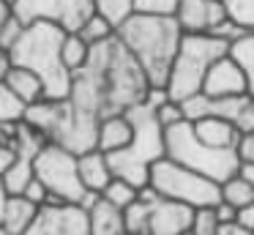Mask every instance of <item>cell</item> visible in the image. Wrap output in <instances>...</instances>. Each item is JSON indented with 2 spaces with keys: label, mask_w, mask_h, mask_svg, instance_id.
Wrapping results in <instances>:
<instances>
[{
  "label": "cell",
  "mask_w": 254,
  "mask_h": 235,
  "mask_svg": "<svg viewBox=\"0 0 254 235\" xmlns=\"http://www.w3.org/2000/svg\"><path fill=\"white\" fill-rule=\"evenodd\" d=\"M150 79L142 71L126 44L112 38L93 44L88 63L74 71L71 85V104L93 118H107L115 112H126L134 104H142L148 96Z\"/></svg>",
  "instance_id": "6da1fadb"
},
{
  "label": "cell",
  "mask_w": 254,
  "mask_h": 235,
  "mask_svg": "<svg viewBox=\"0 0 254 235\" xmlns=\"http://www.w3.org/2000/svg\"><path fill=\"white\" fill-rule=\"evenodd\" d=\"M118 38L137 58V63L148 74L150 85L167 87L172 60H175L181 38H183V30H181L175 16L131 14L118 27Z\"/></svg>",
  "instance_id": "7a4b0ae2"
},
{
  "label": "cell",
  "mask_w": 254,
  "mask_h": 235,
  "mask_svg": "<svg viewBox=\"0 0 254 235\" xmlns=\"http://www.w3.org/2000/svg\"><path fill=\"white\" fill-rule=\"evenodd\" d=\"M63 30L61 25L52 22H30L25 25L19 41L8 49V60L14 66H25V69L36 71L44 82L47 98H68L74 85V74L63 63Z\"/></svg>",
  "instance_id": "3957f363"
},
{
  "label": "cell",
  "mask_w": 254,
  "mask_h": 235,
  "mask_svg": "<svg viewBox=\"0 0 254 235\" xmlns=\"http://www.w3.org/2000/svg\"><path fill=\"white\" fill-rule=\"evenodd\" d=\"M126 115L134 123L131 145L118 153H107V156H110L112 172L139 189V186L150 183V167L167 156V129L159 123L156 109H150L145 101L126 109Z\"/></svg>",
  "instance_id": "277c9868"
},
{
  "label": "cell",
  "mask_w": 254,
  "mask_h": 235,
  "mask_svg": "<svg viewBox=\"0 0 254 235\" xmlns=\"http://www.w3.org/2000/svg\"><path fill=\"white\" fill-rule=\"evenodd\" d=\"M25 120L44 131L50 142L68 148L77 156L96 148L99 123H101L99 118L77 109L71 104V98H41V101L28 107Z\"/></svg>",
  "instance_id": "5b68a950"
},
{
  "label": "cell",
  "mask_w": 254,
  "mask_h": 235,
  "mask_svg": "<svg viewBox=\"0 0 254 235\" xmlns=\"http://www.w3.org/2000/svg\"><path fill=\"white\" fill-rule=\"evenodd\" d=\"M227 52H230V44L221 41L213 33H183L170 69V79H167L170 96L175 101H183V98L199 93L208 69Z\"/></svg>",
  "instance_id": "8992f818"
},
{
  "label": "cell",
  "mask_w": 254,
  "mask_h": 235,
  "mask_svg": "<svg viewBox=\"0 0 254 235\" xmlns=\"http://www.w3.org/2000/svg\"><path fill=\"white\" fill-rule=\"evenodd\" d=\"M167 156L208 178L224 183L235 172H241V158L238 151H224V148H210L194 134V126L189 120L167 129Z\"/></svg>",
  "instance_id": "52a82bcc"
},
{
  "label": "cell",
  "mask_w": 254,
  "mask_h": 235,
  "mask_svg": "<svg viewBox=\"0 0 254 235\" xmlns=\"http://www.w3.org/2000/svg\"><path fill=\"white\" fill-rule=\"evenodd\" d=\"M150 183L156 186L161 197L167 200H181L191 208L216 205L221 202V183L175 158L164 156L150 167Z\"/></svg>",
  "instance_id": "ba28073f"
},
{
  "label": "cell",
  "mask_w": 254,
  "mask_h": 235,
  "mask_svg": "<svg viewBox=\"0 0 254 235\" xmlns=\"http://www.w3.org/2000/svg\"><path fill=\"white\" fill-rule=\"evenodd\" d=\"M36 178L44 180V186L50 189V194L61 197L66 202L82 200L85 189L82 178H79V156L68 148L58 145V142H47L33 158Z\"/></svg>",
  "instance_id": "9c48e42d"
},
{
  "label": "cell",
  "mask_w": 254,
  "mask_h": 235,
  "mask_svg": "<svg viewBox=\"0 0 254 235\" xmlns=\"http://www.w3.org/2000/svg\"><path fill=\"white\" fill-rule=\"evenodd\" d=\"M11 11L25 25L52 22V25H61L66 33H77L96 11V3L93 0H17Z\"/></svg>",
  "instance_id": "30bf717a"
},
{
  "label": "cell",
  "mask_w": 254,
  "mask_h": 235,
  "mask_svg": "<svg viewBox=\"0 0 254 235\" xmlns=\"http://www.w3.org/2000/svg\"><path fill=\"white\" fill-rule=\"evenodd\" d=\"M22 235H90V219L77 202H47Z\"/></svg>",
  "instance_id": "8fae6325"
},
{
  "label": "cell",
  "mask_w": 254,
  "mask_h": 235,
  "mask_svg": "<svg viewBox=\"0 0 254 235\" xmlns=\"http://www.w3.org/2000/svg\"><path fill=\"white\" fill-rule=\"evenodd\" d=\"M202 93L216 96V98L249 96V82H246V71H243V66L238 63L230 52L221 55V58L208 69V74H205Z\"/></svg>",
  "instance_id": "7c38bea8"
},
{
  "label": "cell",
  "mask_w": 254,
  "mask_h": 235,
  "mask_svg": "<svg viewBox=\"0 0 254 235\" xmlns=\"http://www.w3.org/2000/svg\"><path fill=\"white\" fill-rule=\"evenodd\" d=\"M224 0H181L175 19L183 33H210L221 19H227Z\"/></svg>",
  "instance_id": "4fadbf2b"
},
{
  "label": "cell",
  "mask_w": 254,
  "mask_h": 235,
  "mask_svg": "<svg viewBox=\"0 0 254 235\" xmlns=\"http://www.w3.org/2000/svg\"><path fill=\"white\" fill-rule=\"evenodd\" d=\"M194 208L181 200L161 197L150 213V235H186L191 230Z\"/></svg>",
  "instance_id": "5bb4252c"
},
{
  "label": "cell",
  "mask_w": 254,
  "mask_h": 235,
  "mask_svg": "<svg viewBox=\"0 0 254 235\" xmlns=\"http://www.w3.org/2000/svg\"><path fill=\"white\" fill-rule=\"evenodd\" d=\"M194 126V134L210 148H224V151H235L238 140H241V126L232 118H219V115H210V118H199V120H189Z\"/></svg>",
  "instance_id": "9a60e30c"
},
{
  "label": "cell",
  "mask_w": 254,
  "mask_h": 235,
  "mask_svg": "<svg viewBox=\"0 0 254 235\" xmlns=\"http://www.w3.org/2000/svg\"><path fill=\"white\" fill-rule=\"evenodd\" d=\"M134 140V123L126 112H115L101 118L99 123V137H96V148L104 153H118L128 148Z\"/></svg>",
  "instance_id": "2e32d148"
},
{
  "label": "cell",
  "mask_w": 254,
  "mask_h": 235,
  "mask_svg": "<svg viewBox=\"0 0 254 235\" xmlns=\"http://www.w3.org/2000/svg\"><path fill=\"white\" fill-rule=\"evenodd\" d=\"M79 178H82L85 189L99 191V194H101L104 186L115 178L112 164H110V156H107L104 151H99V148L79 153Z\"/></svg>",
  "instance_id": "e0dca14e"
},
{
  "label": "cell",
  "mask_w": 254,
  "mask_h": 235,
  "mask_svg": "<svg viewBox=\"0 0 254 235\" xmlns=\"http://www.w3.org/2000/svg\"><path fill=\"white\" fill-rule=\"evenodd\" d=\"M3 82H6L8 87H11L14 93H17L19 98H22L25 104H36L41 101V98H47L44 93V82H41V77L36 74V71L25 69V66H8V71L3 74Z\"/></svg>",
  "instance_id": "ac0fdd59"
},
{
  "label": "cell",
  "mask_w": 254,
  "mask_h": 235,
  "mask_svg": "<svg viewBox=\"0 0 254 235\" xmlns=\"http://www.w3.org/2000/svg\"><path fill=\"white\" fill-rule=\"evenodd\" d=\"M88 219H90V235H123L126 233L123 208L107 202L104 197H99V202L88 211Z\"/></svg>",
  "instance_id": "d6986e66"
},
{
  "label": "cell",
  "mask_w": 254,
  "mask_h": 235,
  "mask_svg": "<svg viewBox=\"0 0 254 235\" xmlns=\"http://www.w3.org/2000/svg\"><path fill=\"white\" fill-rule=\"evenodd\" d=\"M39 208L41 205H36L25 194H11L6 202V213H3V227L11 235H22L33 224V219L39 216Z\"/></svg>",
  "instance_id": "ffe728a7"
},
{
  "label": "cell",
  "mask_w": 254,
  "mask_h": 235,
  "mask_svg": "<svg viewBox=\"0 0 254 235\" xmlns=\"http://www.w3.org/2000/svg\"><path fill=\"white\" fill-rule=\"evenodd\" d=\"M33 178H36L33 156H22V153H17V158H14V161L6 167V172H3V183H6L8 194H22L25 186H28Z\"/></svg>",
  "instance_id": "44dd1931"
},
{
  "label": "cell",
  "mask_w": 254,
  "mask_h": 235,
  "mask_svg": "<svg viewBox=\"0 0 254 235\" xmlns=\"http://www.w3.org/2000/svg\"><path fill=\"white\" fill-rule=\"evenodd\" d=\"M90 49H93V44H88L79 33H66V36H63L61 55H63V63H66V69L71 71V74L79 71L85 63H88Z\"/></svg>",
  "instance_id": "7402d4cb"
},
{
  "label": "cell",
  "mask_w": 254,
  "mask_h": 235,
  "mask_svg": "<svg viewBox=\"0 0 254 235\" xmlns=\"http://www.w3.org/2000/svg\"><path fill=\"white\" fill-rule=\"evenodd\" d=\"M221 200L235 208L249 205V202H254V183L243 172H235L232 178H227L221 183Z\"/></svg>",
  "instance_id": "603a6c76"
},
{
  "label": "cell",
  "mask_w": 254,
  "mask_h": 235,
  "mask_svg": "<svg viewBox=\"0 0 254 235\" xmlns=\"http://www.w3.org/2000/svg\"><path fill=\"white\" fill-rule=\"evenodd\" d=\"M150 213L153 205L145 200H134L131 205L123 208V222H126V233L131 235H150Z\"/></svg>",
  "instance_id": "cb8c5ba5"
},
{
  "label": "cell",
  "mask_w": 254,
  "mask_h": 235,
  "mask_svg": "<svg viewBox=\"0 0 254 235\" xmlns=\"http://www.w3.org/2000/svg\"><path fill=\"white\" fill-rule=\"evenodd\" d=\"M230 55L243 66L246 82H249V96H254V30L243 33L238 41H232L230 44Z\"/></svg>",
  "instance_id": "d4e9b609"
},
{
  "label": "cell",
  "mask_w": 254,
  "mask_h": 235,
  "mask_svg": "<svg viewBox=\"0 0 254 235\" xmlns=\"http://www.w3.org/2000/svg\"><path fill=\"white\" fill-rule=\"evenodd\" d=\"M25 112H28V104L0 79V123H19L25 120Z\"/></svg>",
  "instance_id": "484cf974"
},
{
  "label": "cell",
  "mask_w": 254,
  "mask_h": 235,
  "mask_svg": "<svg viewBox=\"0 0 254 235\" xmlns=\"http://www.w3.org/2000/svg\"><path fill=\"white\" fill-rule=\"evenodd\" d=\"M79 36L85 38L88 44H101V41H107V38H112L118 33V27L112 25L110 19H107L104 14H99V11H93V14L85 19V25L79 27Z\"/></svg>",
  "instance_id": "4316f807"
},
{
  "label": "cell",
  "mask_w": 254,
  "mask_h": 235,
  "mask_svg": "<svg viewBox=\"0 0 254 235\" xmlns=\"http://www.w3.org/2000/svg\"><path fill=\"white\" fill-rule=\"evenodd\" d=\"M137 194H139L137 186L128 183L126 178H121V175H115V178L104 186V191H101V197H104L107 202H112V205H118V208L131 205V202L137 200Z\"/></svg>",
  "instance_id": "83f0119b"
},
{
  "label": "cell",
  "mask_w": 254,
  "mask_h": 235,
  "mask_svg": "<svg viewBox=\"0 0 254 235\" xmlns=\"http://www.w3.org/2000/svg\"><path fill=\"white\" fill-rule=\"evenodd\" d=\"M93 3H96V11L104 14L115 27H121L134 14V0H93Z\"/></svg>",
  "instance_id": "f1b7e54d"
},
{
  "label": "cell",
  "mask_w": 254,
  "mask_h": 235,
  "mask_svg": "<svg viewBox=\"0 0 254 235\" xmlns=\"http://www.w3.org/2000/svg\"><path fill=\"white\" fill-rule=\"evenodd\" d=\"M219 216H216L213 205H202L194 208V219H191V235H216L219 233Z\"/></svg>",
  "instance_id": "f546056e"
},
{
  "label": "cell",
  "mask_w": 254,
  "mask_h": 235,
  "mask_svg": "<svg viewBox=\"0 0 254 235\" xmlns=\"http://www.w3.org/2000/svg\"><path fill=\"white\" fill-rule=\"evenodd\" d=\"M227 14L246 30H254V0H224Z\"/></svg>",
  "instance_id": "4dcf8cb0"
},
{
  "label": "cell",
  "mask_w": 254,
  "mask_h": 235,
  "mask_svg": "<svg viewBox=\"0 0 254 235\" xmlns=\"http://www.w3.org/2000/svg\"><path fill=\"white\" fill-rule=\"evenodd\" d=\"M22 30H25V22L19 19V16L14 14V11H11V14L6 16V19L0 22V47H3V49L8 52V49H11L14 44L19 41Z\"/></svg>",
  "instance_id": "1f68e13d"
},
{
  "label": "cell",
  "mask_w": 254,
  "mask_h": 235,
  "mask_svg": "<svg viewBox=\"0 0 254 235\" xmlns=\"http://www.w3.org/2000/svg\"><path fill=\"white\" fill-rule=\"evenodd\" d=\"M181 0H134V14H156V16H175Z\"/></svg>",
  "instance_id": "d6a6232c"
},
{
  "label": "cell",
  "mask_w": 254,
  "mask_h": 235,
  "mask_svg": "<svg viewBox=\"0 0 254 235\" xmlns=\"http://www.w3.org/2000/svg\"><path fill=\"white\" fill-rule=\"evenodd\" d=\"M156 118H159V123L164 126V129H172V126H178V123L186 120V112H183V104L181 101L170 98V101H164L159 109H156Z\"/></svg>",
  "instance_id": "836d02e7"
},
{
  "label": "cell",
  "mask_w": 254,
  "mask_h": 235,
  "mask_svg": "<svg viewBox=\"0 0 254 235\" xmlns=\"http://www.w3.org/2000/svg\"><path fill=\"white\" fill-rule=\"evenodd\" d=\"M210 33H213V36H219L221 41L232 44V41H238V38H241L243 33H249V30H246V27L238 25V22L232 19V16H227V19H221V22H219V25H216Z\"/></svg>",
  "instance_id": "e575fe53"
},
{
  "label": "cell",
  "mask_w": 254,
  "mask_h": 235,
  "mask_svg": "<svg viewBox=\"0 0 254 235\" xmlns=\"http://www.w3.org/2000/svg\"><path fill=\"white\" fill-rule=\"evenodd\" d=\"M28 200H33L36 205H47V200H50V189L44 186V180H39V178H33L28 186H25V191H22Z\"/></svg>",
  "instance_id": "d590c367"
},
{
  "label": "cell",
  "mask_w": 254,
  "mask_h": 235,
  "mask_svg": "<svg viewBox=\"0 0 254 235\" xmlns=\"http://www.w3.org/2000/svg\"><path fill=\"white\" fill-rule=\"evenodd\" d=\"M235 151H238L241 164H254V131H243Z\"/></svg>",
  "instance_id": "8d00e7d4"
},
{
  "label": "cell",
  "mask_w": 254,
  "mask_h": 235,
  "mask_svg": "<svg viewBox=\"0 0 254 235\" xmlns=\"http://www.w3.org/2000/svg\"><path fill=\"white\" fill-rule=\"evenodd\" d=\"M238 126H241V131H254V96L246 98L241 115H238Z\"/></svg>",
  "instance_id": "74e56055"
},
{
  "label": "cell",
  "mask_w": 254,
  "mask_h": 235,
  "mask_svg": "<svg viewBox=\"0 0 254 235\" xmlns=\"http://www.w3.org/2000/svg\"><path fill=\"white\" fill-rule=\"evenodd\" d=\"M216 235H254V230H249L246 224H241L235 219V222H224V224H219V233Z\"/></svg>",
  "instance_id": "f35d334b"
},
{
  "label": "cell",
  "mask_w": 254,
  "mask_h": 235,
  "mask_svg": "<svg viewBox=\"0 0 254 235\" xmlns=\"http://www.w3.org/2000/svg\"><path fill=\"white\" fill-rule=\"evenodd\" d=\"M213 208H216V216H219L221 224H224V222H235V219H238V208L230 205V202H224V200L216 202Z\"/></svg>",
  "instance_id": "ab89813d"
},
{
  "label": "cell",
  "mask_w": 254,
  "mask_h": 235,
  "mask_svg": "<svg viewBox=\"0 0 254 235\" xmlns=\"http://www.w3.org/2000/svg\"><path fill=\"white\" fill-rule=\"evenodd\" d=\"M238 222L246 224L249 230H254V202H249V205L238 208Z\"/></svg>",
  "instance_id": "60d3db41"
},
{
  "label": "cell",
  "mask_w": 254,
  "mask_h": 235,
  "mask_svg": "<svg viewBox=\"0 0 254 235\" xmlns=\"http://www.w3.org/2000/svg\"><path fill=\"white\" fill-rule=\"evenodd\" d=\"M8 189L6 183H3V175H0V224H3V213H6V202H8Z\"/></svg>",
  "instance_id": "b9f144b4"
},
{
  "label": "cell",
  "mask_w": 254,
  "mask_h": 235,
  "mask_svg": "<svg viewBox=\"0 0 254 235\" xmlns=\"http://www.w3.org/2000/svg\"><path fill=\"white\" fill-rule=\"evenodd\" d=\"M8 66H11V60H8V52L0 47V79H3V74L8 71Z\"/></svg>",
  "instance_id": "7bdbcfd3"
},
{
  "label": "cell",
  "mask_w": 254,
  "mask_h": 235,
  "mask_svg": "<svg viewBox=\"0 0 254 235\" xmlns=\"http://www.w3.org/2000/svg\"><path fill=\"white\" fill-rule=\"evenodd\" d=\"M8 14H11V8H8V5H6V3H3V0H0V22L6 19V16H8Z\"/></svg>",
  "instance_id": "ee69618b"
},
{
  "label": "cell",
  "mask_w": 254,
  "mask_h": 235,
  "mask_svg": "<svg viewBox=\"0 0 254 235\" xmlns=\"http://www.w3.org/2000/svg\"><path fill=\"white\" fill-rule=\"evenodd\" d=\"M3 3H6L8 8H14V3H17V0H3Z\"/></svg>",
  "instance_id": "f6af8a7d"
},
{
  "label": "cell",
  "mask_w": 254,
  "mask_h": 235,
  "mask_svg": "<svg viewBox=\"0 0 254 235\" xmlns=\"http://www.w3.org/2000/svg\"><path fill=\"white\" fill-rule=\"evenodd\" d=\"M0 235H11V233H8V230L3 227V224H0Z\"/></svg>",
  "instance_id": "bcb514c9"
},
{
  "label": "cell",
  "mask_w": 254,
  "mask_h": 235,
  "mask_svg": "<svg viewBox=\"0 0 254 235\" xmlns=\"http://www.w3.org/2000/svg\"><path fill=\"white\" fill-rule=\"evenodd\" d=\"M186 235H191V230H189V233H186Z\"/></svg>",
  "instance_id": "7dc6e473"
},
{
  "label": "cell",
  "mask_w": 254,
  "mask_h": 235,
  "mask_svg": "<svg viewBox=\"0 0 254 235\" xmlns=\"http://www.w3.org/2000/svg\"><path fill=\"white\" fill-rule=\"evenodd\" d=\"M123 235H131V233H123Z\"/></svg>",
  "instance_id": "c3c4849f"
}]
</instances>
